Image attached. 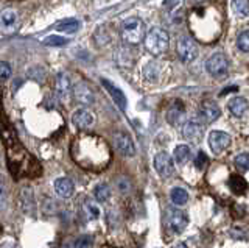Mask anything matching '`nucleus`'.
I'll use <instances>...</instances> for the list:
<instances>
[{
  "mask_svg": "<svg viewBox=\"0 0 249 248\" xmlns=\"http://www.w3.org/2000/svg\"><path fill=\"white\" fill-rule=\"evenodd\" d=\"M114 139V145L117 152H120L123 156H134L136 154V145L132 142V139L128 133L124 131H117L112 136Z\"/></svg>",
  "mask_w": 249,
  "mask_h": 248,
  "instance_id": "8",
  "label": "nucleus"
},
{
  "mask_svg": "<svg viewBox=\"0 0 249 248\" xmlns=\"http://www.w3.org/2000/svg\"><path fill=\"white\" fill-rule=\"evenodd\" d=\"M220 106L213 102H204L198 110V117L201 119L202 123H212L218 117H220Z\"/></svg>",
  "mask_w": 249,
  "mask_h": 248,
  "instance_id": "12",
  "label": "nucleus"
},
{
  "mask_svg": "<svg viewBox=\"0 0 249 248\" xmlns=\"http://www.w3.org/2000/svg\"><path fill=\"white\" fill-rule=\"evenodd\" d=\"M93 195H95L97 201L105 203V201L111 198V189H109V186H106V184H98V186H95V189H93Z\"/></svg>",
  "mask_w": 249,
  "mask_h": 248,
  "instance_id": "26",
  "label": "nucleus"
},
{
  "mask_svg": "<svg viewBox=\"0 0 249 248\" xmlns=\"http://www.w3.org/2000/svg\"><path fill=\"white\" fill-rule=\"evenodd\" d=\"M80 137L90 152L89 153L88 152H72V156L76 161V164L88 169V170H103L107 166V162L111 161V153L109 152L93 153L95 152L93 149H95V145L100 142L101 137H98V136H80Z\"/></svg>",
  "mask_w": 249,
  "mask_h": 248,
  "instance_id": "1",
  "label": "nucleus"
},
{
  "mask_svg": "<svg viewBox=\"0 0 249 248\" xmlns=\"http://www.w3.org/2000/svg\"><path fill=\"white\" fill-rule=\"evenodd\" d=\"M11 74H13L11 66L8 63H5V61H0V80L2 81L8 80L11 76Z\"/></svg>",
  "mask_w": 249,
  "mask_h": 248,
  "instance_id": "31",
  "label": "nucleus"
},
{
  "mask_svg": "<svg viewBox=\"0 0 249 248\" xmlns=\"http://www.w3.org/2000/svg\"><path fill=\"white\" fill-rule=\"evenodd\" d=\"M235 167L241 172L249 170V153H240L238 156H235Z\"/></svg>",
  "mask_w": 249,
  "mask_h": 248,
  "instance_id": "29",
  "label": "nucleus"
},
{
  "mask_svg": "<svg viewBox=\"0 0 249 248\" xmlns=\"http://www.w3.org/2000/svg\"><path fill=\"white\" fill-rule=\"evenodd\" d=\"M80 27H81L80 20L69 18V19L59 20L54 28H56L58 32H62V33H75V32H78V30H80Z\"/></svg>",
  "mask_w": 249,
  "mask_h": 248,
  "instance_id": "20",
  "label": "nucleus"
},
{
  "mask_svg": "<svg viewBox=\"0 0 249 248\" xmlns=\"http://www.w3.org/2000/svg\"><path fill=\"white\" fill-rule=\"evenodd\" d=\"M232 8L237 16L246 18L249 14V0H232Z\"/></svg>",
  "mask_w": 249,
  "mask_h": 248,
  "instance_id": "25",
  "label": "nucleus"
},
{
  "mask_svg": "<svg viewBox=\"0 0 249 248\" xmlns=\"http://www.w3.org/2000/svg\"><path fill=\"white\" fill-rule=\"evenodd\" d=\"M20 198H22V208H23V211H25L28 214V205H31L35 208V195H33V192H31L30 189H23L22 193H20Z\"/></svg>",
  "mask_w": 249,
  "mask_h": 248,
  "instance_id": "28",
  "label": "nucleus"
},
{
  "mask_svg": "<svg viewBox=\"0 0 249 248\" xmlns=\"http://www.w3.org/2000/svg\"><path fill=\"white\" fill-rule=\"evenodd\" d=\"M182 136L192 144H199L202 136H204V127L198 120H189L182 127Z\"/></svg>",
  "mask_w": 249,
  "mask_h": 248,
  "instance_id": "9",
  "label": "nucleus"
},
{
  "mask_svg": "<svg viewBox=\"0 0 249 248\" xmlns=\"http://www.w3.org/2000/svg\"><path fill=\"white\" fill-rule=\"evenodd\" d=\"M101 84L106 88V91H107V94L112 97V100H114V103L120 108L122 111H124L126 110V106H128V100H126V95L123 94V91L120 89V88H117L114 83H111V81H107V80H101Z\"/></svg>",
  "mask_w": 249,
  "mask_h": 248,
  "instance_id": "15",
  "label": "nucleus"
},
{
  "mask_svg": "<svg viewBox=\"0 0 249 248\" xmlns=\"http://www.w3.org/2000/svg\"><path fill=\"white\" fill-rule=\"evenodd\" d=\"M184 119H185V108L181 102L176 100V102L170 106V110L167 111V120H168V123H171V125L178 127L184 122Z\"/></svg>",
  "mask_w": 249,
  "mask_h": 248,
  "instance_id": "16",
  "label": "nucleus"
},
{
  "mask_svg": "<svg viewBox=\"0 0 249 248\" xmlns=\"http://www.w3.org/2000/svg\"><path fill=\"white\" fill-rule=\"evenodd\" d=\"M122 38L128 44H139L145 38V24L139 18H129L122 24Z\"/></svg>",
  "mask_w": 249,
  "mask_h": 248,
  "instance_id": "3",
  "label": "nucleus"
},
{
  "mask_svg": "<svg viewBox=\"0 0 249 248\" xmlns=\"http://www.w3.org/2000/svg\"><path fill=\"white\" fill-rule=\"evenodd\" d=\"M190 3H198V2H201V0H189Z\"/></svg>",
  "mask_w": 249,
  "mask_h": 248,
  "instance_id": "35",
  "label": "nucleus"
},
{
  "mask_svg": "<svg viewBox=\"0 0 249 248\" xmlns=\"http://www.w3.org/2000/svg\"><path fill=\"white\" fill-rule=\"evenodd\" d=\"M209 145L213 153H221L231 145V136L224 131L215 130L209 134Z\"/></svg>",
  "mask_w": 249,
  "mask_h": 248,
  "instance_id": "11",
  "label": "nucleus"
},
{
  "mask_svg": "<svg viewBox=\"0 0 249 248\" xmlns=\"http://www.w3.org/2000/svg\"><path fill=\"white\" fill-rule=\"evenodd\" d=\"M167 225L168 228L176 232V234H181V232L187 228V225H189V217L184 211L181 209H168L167 211Z\"/></svg>",
  "mask_w": 249,
  "mask_h": 248,
  "instance_id": "6",
  "label": "nucleus"
},
{
  "mask_svg": "<svg viewBox=\"0 0 249 248\" xmlns=\"http://www.w3.org/2000/svg\"><path fill=\"white\" fill-rule=\"evenodd\" d=\"M209 162V158H207V154L204 153V152H199L198 154H196V158H195V167L196 169H199V170H202L206 167V164Z\"/></svg>",
  "mask_w": 249,
  "mask_h": 248,
  "instance_id": "32",
  "label": "nucleus"
},
{
  "mask_svg": "<svg viewBox=\"0 0 249 248\" xmlns=\"http://www.w3.org/2000/svg\"><path fill=\"white\" fill-rule=\"evenodd\" d=\"M90 245H92V239L89 236L78 237L73 242V247H90Z\"/></svg>",
  "mask_w": 249,
  "mask_h": 248,
  "instance_id": "33",
  "label": "nucleus"
},
{
  "mask_svg": "<svg viewBox=\"0 0 249 248\" xmlns=\"http://www.w3.org/2000/svg\"><path fill=\"white\" fill-rule=\"evenodd\" d=\"M72 120L73 123L78 127V128H89L92 123H93V115L89 110H86V108H80V110H76L72 115Z\"/></svg>",
  "mask_w": 249,
  "mask_h": 248,
  "instance_id": "17",
  "label": "nucleus"
},
{
  "mask_svg": "<svg viewBox=\"0 0 249 248\" xmlns=\"http://www.w3.org/2000/svg\"><path fill=\"white\" fill-rule=\"evenodd\" d=\"M73 95L76 98V102H80L81 105H92L95 102V94L90 89V86L88 83H76L73 88Z\"/></svg>",
  "mask_w": 249,
  "mask_h": 248,
  "instance_id": "14",
  "label": "nucleus"
},
{
  "mask_svg": "<svg viewBox=\"0 0 249 248\" xmlns=\"http://www.w3.org/2000/svg\"><path fill=\"white\" fill-rule=\"evenodd\" d=\"M56 95L62 103H69L72 97V83L66 72L56 75Z\"/></svg>",
  "mask_w": 249,
  "mask_h": 248,
  "instance_id": "10",
  "label": "nucleus"
},
{
  "mask_svg": "<svg viewBox=\"0 0 249 248\" xmlns=\"http://www.w3.org/2000/svg\"><path fill=\"white\" fill-rule=\"evenodd\" d=\"M54 192L58 193L61 198H69L73 195L75 192V184L69 178H58L54 181Z\"/></svg>",
  "mask_w": 249,
  "mask_h": 248,
  "instance_id": "18",
  "label": "nucleus"
},
{
  "mask_svg": "<svg viewBox=\"0 0 249 248\" xmlns=\"http://www.w3.org/2000/svg\"><path fill=\"white\" fill-rule=\"evenodd\" d=\"M69 39L67 38H62V36H49L44 39V44L49 45V47H64L67 45Z\"/></svg>",
  "mask_w": 249,
  "mask_h": 248,
  "instance_id": "27",
  "label": "nucleus"
},
{
  "mask_svg": "<svg viewBox=\"0 0 249 248\" xmlns=\"http://www.w3.org/2000/svg\"><path fill=\"white\" fill-rule=\"evenodd\" d=\"M83 211H84V215L88 217L89 220H97L101 215V209L98 208V205L93 203V201H89V200L83 205Z\"/></svg>",
  "mask_w": 249,
  "mask_h": 248,
  "instance_id": "23",
  "label": "nucleus"
},
{
  "mask_svg": "<svg viewBox=\"0 0 249 248\" xmlns=\"http://www.w3.org/2000/svg\"><path fill=\"white\" fill-rule=\"evenodd\" d=\"M206 71L212 76H215V78H223V76L228 75L229 71L228 58L223 53H215V55H212L206 61Z\"/></svg>",
  "mask_w": 249,
  "mask_h": 248,
  "instance_id": "5",
  "label": "nucleus"
},
{
  "mask_svg": "<svg viewBox=\"0 0 249 248\" xmlns=\"http://www.w3.org/2000/svg\"><path fill=\"white\" fill-rule=\"evenodd\" d=\"M2 195H3V188H2V184H0V201H2Z\"/></svg>",
  "mask_w": 249,
  "mask_h": 248,
  "instance_id": "34",
  "label": "nucleus"
},
{
  "mask_svg": "<svg viewBox=\"0 0 249 248\" xmlns=\"http://www.w3.org/2000/svg\"><path fill=\"white\" fill-rule=\"evenodd\" d=\"M176 52L182 63H192V61L198 58V45L190 36L179 38L176 44Z\"/></svg>",
  "mask_w": 249,
  "mask_h": 248,
  "instance_id": "4",
  "label": "nucleus"
},
{
  "mask_svg": "<svg viewBox=\"0 0 249 248\" xmlns=\"http://www.w3.org/2000/svg\"><path fill=\"white\" fill-rule=\"evenodd\" d=\"M143 41H145L146 50L150 52L153 57H160L168 50L170 36L163 28L154 27L146 33V36L143 38Z\"/></svg>",
  "mask_w": 249,
  "mask_h": 248,
  "instance_id": "2",
  "label": "nucleus"
},
{
  "mask_svg": "<svg viewBox=\"0 0 249 248\" xmlns=\"http://www.w3.org/2000/svg\"><path fill=\"white\" fill-rule=\"evenodd\" d=\"M229 188L232 189L233 193H238V195H241V193H245L246 188H248V184L246 181L243 180L241 176L238 175H232L229 178Z\"/></svg>",
  "mask_w": 249,
  "mask_h": 248,
  "instance_id": "24",
  "label": "nucleus"
},
{
  "mask_svg": "<svg viewBox=\"0 0 249 248\" xmlns=\"http://www.w3.org/2000/svg\"><path fill=\"white\" fill-rule=\"evenodd\" d=\"M154 169L162 178H170L175 173V161L165 152H160L154 156Z\"/></svg>",
  "mask_w": 249,
  "mask_h": 248,
  "instance_id": "7",
  "label": "nucleus"
},
{
  "mask_svg": "<svg viewBox=\"0 0 249 248\" xmlns=\"http://www.w3.org/2000/svg\"><path fill=\"white\" fill-rule=\"evenodd\" d=\"M248 100L243 97H233L229 102V111L235 115V117H241L248 111Z\"/></svg>",
  "mask_w": 249,
  "mask_h": 248,
  "instance_id": "19",
  "label": "nucleus"
},
{
  "mask_svg": "<svg viewBox=\"0 0 249 248\" xmlns=\"http://www.w3.org/2000/svg\"><path fill=\"white\" fill-rule=\"evenodd\" d=\"M18 25V13L11 8H6L0 13V32L5 35H10L16 30Z\"/></svg>",
  "mask_w": 249,
  "mask_h": 248,
  "instance_id": "13",
  "label": "nucleus"
},
{
  "mask_svg": "<svg viewBox=\"0 0 249 248\" xmlns=\"http://www.w3.org/2000/svg\"><path fill=\"white\" fill-rule=\"evenodd\" d=\"M192 156V150L189 145H178L173 152V158L178 164H185Z\"/></svg>",
  "mask_w": 249,
  "mask_h": 248,
  "instance_id": "21",
  "label": "nucleus"
},
{
  "mask_svg": "<svg viewBox=\"0 0 249 248\" xmlns=\"http://www.w3.org/2000/svg\"><path fill=\"white\" fill-rule=\"evenodd\" d=\"M237 45L241 52H249V30L248 32H243L238 35V39H237Z\"/></svg>",
  "mask_w": 249,
  "mask_h": 248,
  "instance_id": "30",
  "label": "nucleus"
},
{
  "mask_svg": "<svg viewBox=\"0 0 249 248\" xmlns=\"http://www.w3.org/2000/svg\"><path fill=\"white\" fill-rule=\"evenodd\" d=\"M170 198L173 201V205L176 206H184L187 201H189V193L182 188H175L170 192Z\"/></svg>",
  "mask_w": 249,
  "mask_h": 248,
  "instance_id": "22",
  "label": "nucleus"
}]
</instances>
